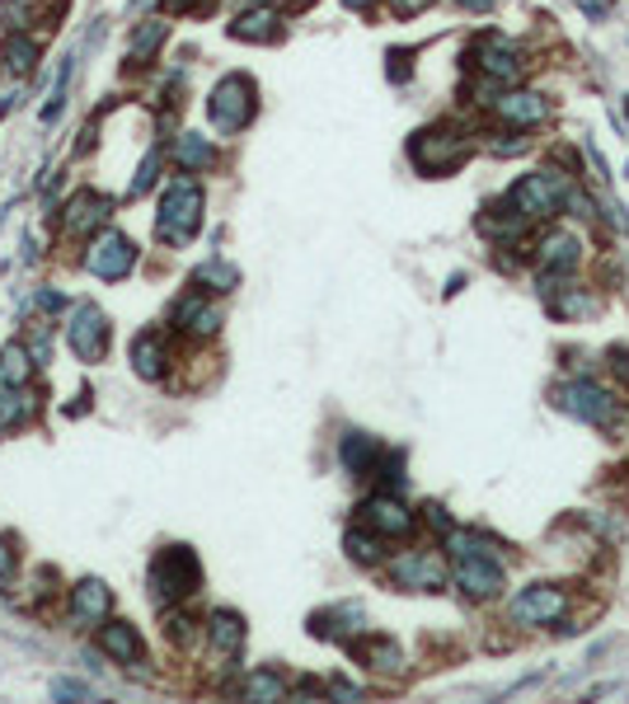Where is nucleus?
Listing matches in <instances>:
<instances>
[{
	"label": "nucleus",
	"mask_w": 629,
	"mask_h": 704,
	"mask_svg": "<svg viewBox=\"0 0 629 704\" xmlns=\"http://www.w3.org/2000/svg\"><path fill=\"white\" fill-rule=\"evenodd\" d=\"M390 583L414 592H437L447 583V559L437 550H408L400 559H390Z\"/></svg>",
	"instance_id": "9b49d317"
},
{
	"label": "nucleus",
	"mask_w": 629,
	"mask_h": 704,
	"mask_svg": "<svg viewBox=\"0 0 629 704\" xmlns=\"http://www.w3.org/2000/svg\"><path fill=\"white\" fill-rule=\"evenodd\" d=\"M99 648L108 657H118V663H141V639L128 620H108L99 630Z\"/></svg>",
	"instance_id": "393cba45"
},
{
	"label": "nucleus",
	"mask_w": 629,
	"mask_h": 704,
	"mask_svg": "<svg viewBox=\"0 0 629 704\" xmlns=\"http://www.w3.org/2000/svg\"><path fill=\"white\" fill-rule=\"evenodd\" d=\"M277 34H282L277 5H249L245 14H235V24H230V38H240V43H273Z\"/></svg>",
	"instance_id": "6ab92c4d"
},
{
	"label": "nucleus",
	"mask_w": 629,
	"mask_h": 704,
	"mask_svg": "<svg viewBox=\"0 0 629 704\" xmlns=\"http://www.w3.org/2000/svg\"><path fill=\"white\" fill-rule=\"evenodd\" d=\"M390 5V14H395V20H414V14H423L428 5H437V0H385Z\"/></svg>",
	"instance_id": "58836bf2"
},
{
	"label": "nucleus",
	"mask_w": 629,
	"mask_h": 704,
	"mask_svg": "<svg viewBox=\"0 0 629 704\" xmlns=\"http://www.w3.org/2000/svg\"><path fill=\"white\" fill-rule=\"evenodd\" d=\"M610 371H616V381L629 385V348H610Z\"/></svg>",
	"instance_id": "a19ab883"
},
{
	"label": "nucleus",
	"mask_w": 629,
	"mask_h": 704,
	"mask_svg": "<svg viewBox=\"0 0 629 704\" xmlns=\"http://www.w3.org/2000/svg\"><path fill=\"white\" fill-rule=\"evenodd\" d=\"M155 169H161V151H151V155H146V160H141V175H137V183L128 188V193H132V198H141V193H146V188L155 183Z\"/></svg>",
	"instance_id": "4c0bfd02"
},
{
	"label": "nucleus",
	"mask_w": 629,
	"mask_h": 704,
	"mask_svg": "<svg viewBox=\"0 0 629 704\" xmlns=\"http://www.w3.org/2000/svg\"><path fill=\"white\" fill-rule=\"evenodd\" d=\"M465 61H470V71H475L484 85H494V90L526 85V75H531V57H526V47H522V43H512L508 34H498V28H489V34H479L475 43H470Z\"/></svg>",
	"instance_id": "7ed1b4c3"
},
{
	"label": "nucleus",
	"mask_w": 629,
	"mask_h": 704,
	"mask_svg": "<svg viewBox=\"0 0 629 704\" xmlns=\"http://www.w3.org/2000/svg\"><path fill=\"white\" fill-rule=\"evenodd\" d=\"M541 291L549 301V315H559V320H578L592 310V291L578 287V282H569V277H541Z\"/></svg>",
	"instance_id": "f3484780"
},
{
	"label": "nucleus",
	"mask_w": 629,
	"mask_h": 704,
	"mask_svg": "<svg viewBox=\"0 0 629 704\" xmlns=\"http://www.w3.org/2000/svg\"><path fill=\"white\" fill-rule=\"evenodd\" d=\"M408 61H414V52H390V81H408V75H414V67H408Z\"/></svg>",
	"instance_id": "ea45409f"
},
{
	"label": "nucleus",
	"mask_w": 629,
	"mask_h": 704,
	"mask_svg": "<svg viewBox=\"0 0 629 704\" xmlns=\"http://www.w3.org/2000/svg\"><path fill=\"white\" fill-rule=\"evenodd\" d=\"M479 136H484L479 146L489 151V155H526L531 151V136L517 132V128H502V122H498L494 132H479Z\"/></svg>",
	"instance_id": "c85d7f7f"
},
{
	"label": "nucleus",
	"mask_w": 629,
	"mask_h": 704,
	"mask_svg": "<svg viewBox=\"0 0 629 704\" xmlns=\"http://www.w3.org/2000/svg\"><path fill=\"white\" fill-rule=\"evenodd\" d=\"M207 639H212V653L222 657V663H230V657H240V648H245V620L235 616V610H212Z\"/></svg>",
	"instance_id": "412c9836"
},
{
	"label": "nucleus",
	"mask_w": 629,
	"mask_h": 704,
	"mask_svg": "<svg viewBox=\"0 0 629 704\" xmlns=\"http://www.w3.org/2000/svg\"><path fill=\"white\" fill-rule=\"evenodd\" d=\"M175 324L183 329V334H216V324H222V306L216 301H202V291L183 296V301L175 306Z\"/></svg>",
	"instance_id": "aec40b11"
},
{
	"label": "nucleus",
	"mask_w": 629,
	"mask_h": 704,
	"mask_svg": "<svg viewBox=\"0 0 629 704\" xmlns=\"http://www.w3.org/2000/svg\"><path fill=\"white\" fill-rule=\"evenodd\" d=\"M0 583H14V563H10V550L0 545Z\"/></svg>",
	"instance_id": "c03bdc74"
},
{
	"label": "nucleus",
	"mask_w": 629,
	"mask_h": 704,
	"mask_svg": "<svg viewBox=\"0 0 629 704\" xmlns=\"http://www.w3.org/2000/svg\"><path fill=\"white\" fill-rule=\"evenodd\" d=\"M47 357H52V334L38 329V334H34V362H47Z\"/></svg>",
	"instance_id": "79ce46f5"
},
{
	"label": "nucleus",
	"mask_w": 629,
	"mask_h": 704,
	"mask_svg": "<svg viewBox=\"0 0 629 704\" xmlns=\"http://www.w3.org/2000/svg\"><path fill=\"white\" fill-rule=\"evenodd\" d=\"M24 418H28V399L20 395V385H0V432L20 428Z\"/></svg>",
	"instance_id": "473e14b6"
},
{
	"label": "nucleus",
	"mask_w": 629,
	"mask_h": 704,
	"mask_svg": "<svg viewBox=\"0 0 629 704\" xmlns=\"http://www.w3.org/2000/svg\"><path fill=\"white\" fill-rule=\"evenodd\" d=\"M165 5H169V10H188V5H193V0H165Z\"/></svg>",
	"instance_id": "49530a36"
},
{
	"label": "nucleus",
	"mask_w": 629,
	"mask_h": 704,
	"mask_svg": "<svg viewBox=\"0 0 629 704\" xmlns=\"http://www.w3.org/2000/svg\"><path fill=\"white\" fill-rule=\"evenodd\" d=\"M343 545H348V554H353L357 563H381V559H385V550H381L385 536H376V530L361 526V522H357V530H348V540H343Z\"/></svg>",
	"instance_id": "7c9ffc66"
},
{
	"label": "nucleus",
	"mask_w": 629,
	"mask_h": 704,
	"mask_svg": "<svg viewBox=\"0 0 629 704\" xmlns=\"http://www.w3.org/2000/svg\"><path fill=\"white\" fill-rule=\"evenodd\" d=\"M578 263H583V240H578L573 230L549 226L536 240V269H541V277H573Z\"/></svg>",
	"instance_id": "f8f14e48"
},
{
	"label": "nucleus",
	"mask_w": 629,
	"mask_h": 704,
	"mask_svg": "<svg viewBox=\"0 0 629 704\" xmlns=\"http://www.w3.org/2000/svg\"><path fill=\"white\" fill-rule=\"evenodd\" d=\"M198 282H202V287H212V291H230V287H240V273H235L230 263L212 259V263H202V269H198Z\"/></svg>",
	"instance_id": "72a5a7b5"
},
{
	"label": "nucleus",
	"mask_w": 629,
	"mask_h": 704,
	"mask_svg": "<svg viewBox=\"0 0 629 704\" xmlns=\"http://www.w3.org/2000/svg\"><path fill=\"white\" fill-rule=\"evenodd\" d=\"M254 81L249 75H226L222 85L212 90L207 99V114H212V128L216 132H240L249 128V118H254Z\"/></svg>",
	"instance_id": "1a4fd4ad"
},
{
	"label": "nucleus",
	"mask_w": 629,
	"mask_h": 704,
	"mask_svg": "<svg viewBox=\"0 0 629 704\" xmlns=\"http://www.w3.org/2000/svg\"><path fill=\"white\" fill-rule=\"evenodd\" d=\"M569 193H573V183L563 169H531V175H522L508 188V202L522 216H531V222H555L569 207Z\"/></svg>",
	"instance_id": "39448f33"
},
{
	"label": "nucleus",
	"mask_w": 629,
	"mask_h": 704,
	"mask_svg": "<svg viewBox=\"0 0 629 704\" xmlns=\"http://www.w3.org/2000/svg\"><path fill=\"white\" fill-rule=\"evenodd\" d=\"M569 616V592L555 587V583H536V587H522L508 606V620L512 624H526V630H541V624H559Z\"/></svg>",
	"instance_id": "9d476101"
},
{
	"label": "nucleus",
	"mask_w": 629,
	"mask_h": 704,
	"mask_svg": "<svg viewBox=\"0 0 629 704\" xmlns=\"http://www.w3.org/2000/svg\"><path fill=\"white\" fill-rule=\"evenodd\" d=\"M475 146H479L475 132L437 122V128H423V132L408 136V160H414V169H423V175L447 179L470 160V155H475Z\"/></svg>",
	"instance_id": "20e7f679"
},
{
	"label": "nucleus",
	"mask_w": 629,
	"mask_h": 704,
	"mask_svg": "<svg viewBox=\"0 0 629 704\" xmlns=\"http://www.w3.org/2000/svg\"><path fill=\"white\" fill-rule=\"evenodd\" d=\"M175 155H179V165L188 169V175H202L212 160H216V151H212V141L207 136H198V132H183L179 136V146H175Z\"/></svg>",
	"instance_id": "cd10ccee"
},
{
	"label": "nucleus",
	"mask_w": 629,
	"mask_h": 704,
	"mask_svg": "<svg viewBox=\"0 0 629 704\" xmlns=\"http://www.w3.org/2000/svg\"><path fill=\"white\" fill-rule=\"evenodd\" d=\"M235 691H240L245 700H282V695H287V681H282L277 671H249Z\"/></svg>",
	"instance_id": "c756f323"
},
{
	"label": "nucleus",
	"mask_w": 629,
	"mask_h": 704,
	"mask_svg": "<svg viewBox=\"0 0 629 704\" xmlns=\"http://www.w3.org/2000/svg\"><path fill=\"white\" fill-rule=\"evenodd\" d=\"M357 630H361L357 606H339V610H324V616L310 620V634H320V639H339V634H357Z\"/></svg>",
	"instance_id": "bb28decb"
},
{
	"label": "nucleus",
	"mask_w": 629,
	"mask_h": 704,
	"mask_svg": "<svg viewBox=\"0 0 629 704\" xmlns=\"http://www.w3.org/2000/svg\"><path fill=\"white\" fill-rule=\"evenodd\" d=\"M536 226L531 216H522L508 202V193H502L498 202H489V207L479 212V235H489L494 244H517V240H526V230Z\"/></svg>",
	"instance_id": "dca6fc26"
},
{
	"label": "nucleus",
	"mask_w": 629,
	"mask_h": 704,
	"mask_svg": "<svg viewBox=\"0 0 629 704\" xmlns=\"http://www.w3.org/2000/svg\"><path fill=\"white\" fill-rule=\"evenodd\" d=\"M132 263H137V244L128 240L122 230H104L99 240H90V254H85V269L94 277H128L132 273Z\"/></svg>",
	"instance_id": "4468645a"
},
{
	"label": "nucleus",
	"mask_w": 629,
	"mask_h": 704,
	"mask_svg": "<svg viewBox=\"0 0 629 704\" xmlns=\"http://www.w3.org/2000/svg\"><path fill=\"white\" fill-rule=\"evenodd\" d=\"M165 334H141L132 343V362H137V375L141 381H161L165 375Z\"/></svg>",
	"instance_id": "a878e982"
},
{
	"label": "nucleus",
	"mask_w": 629,
	"mask_h": 704,
	"mask_svg": "<svg viewBox=\"0 0 629 704\" xmlns=\"http://www.w3.org/2000/svg\"><path fill=\"white\" fill-rule=\"evenodd\" d=\"M465 14H494L498 10V0H455Z\"/></svg>",
	"instance_id": "37998d69"
},
{
	"label": "nucleus",
	"mask_w": 629,
	"mask_h": 704,
	"mask_svg": "<svg viewBox=\"0 0 629 704\" xmlns=\"http://www.w3.org/2000/svg\"><path fill=\"white\" fill-rule=\"evenodd\" d=\"M489 118L502 122V128H517V132H536L555 118V99L531 85H508V90H494L489 94Z\"/></svg>",
	"instance_id": "0eeeda50"
},
{
	"label": "nucleus",
	"mask_w": 629,
	"mask_h": 704,
	"mask_svg": "<svg viewBox=\"0 0 629 704\" xmlns=\"http://www.w3.org/2000/svg\"><path fill=\"white\" fill-rule=\"evenodd\" d=\"M447 554H451V577L455 587L465 592L470 601H494L502 592V559L484 545L479 536H470V530H447Z\"/></svg>",
	"instance_id": "f257e3e1"
},
{
	"label": "nucleus",
	"mask_w": 629,
	"mask_h": 704,
	"mask_svg": "<svg viewBox=\"0 0 629 704\" xmlns=\"http://www.w3.org/2000/svg\"><path fill=\"white\" fill-rule=\"evenodd\" d=\"M625 128H629V94H625Z\"/></svg>",
	"instance_id": "de8ad7c7"
},
{
	"label": "nucleus",
	"mask_w": 629,
	"mask_h": 704,
	"mask_svg": "<svg viewBox=\"0 0 629 704\" xmlns=\"http://www.w3.org/2000/svg\"><path fill=\"white\" fill-rule=\"evenodd\" d=\"M169 639H175V644L179 648H193V639H198V620L193 616H183V610H175V606H169Z\"/></svg>",
	"instance_id": "e433bc0d"
},
{
	"label": "nucleus",
	"mask_w": 629,
	"mask_h": 704,
	"mask_svg": "<svg viewBox=\"0 0 629 704\" xmlns=\"http://www.w3.org/2000/svg\"><path fill=\"white\" fill-rule=\"evenodd\" d=\"M198 583H202V563H198V554L188 550V545H169V550L155 554V563H151V592H155V601H161V606L188 601L198 592Z\"/></svg>",
	"instance_id": "423d86ee"
},
{
	"label": "nucleus",
	"mask_w": 629,
	"mask_h": 704,
	"mask_svg": "<svg viewBox=\"0 0 629 704\" xmlns=\"http://www.w3.org/2000/svg\"><path fill=\"white\" fill-rule=\"evenodd\" d=\"M357 522H361V526H371L376 536H385V540L414 536V526H418V522H414V512H408L390 489H385V493H371L367 503L357 508Z\"/></svg>",
	"instance_id": "ddd939ff"
},
{
	"label": "nucleus",
	"mask_w": 629,
	"mask_h": 704,
	"mask_svg": "<svg viewBox=\"0 0 629 704\" xmlns=\"http://www.w3.org/2000/svg\"><path fill=\"white\" fill-rule=\"evenodd\" d=\"M198 226H202V188L193 179H175L165 188L155 230H161V240H169V244H188L198 235Z\"/></svg>",
	"instance_id": "6e6552de"
},
{
	"label": "nucleus",
	"mask_w": 629,
	"mask_h": 704,
	"mask_svg": "<svg viewBox=\"0 0 629 704\" xmlns=\"http://www.w3.org/2000/svg\"><path fill=\"white\" fill-rule=\"evenodd\" d=\"M339 456H343V465H348L357 479H367V475H376V465H381L385 451L376 446V437H367V432H348V437H343V446H339Z\"/></svg>",
	"instance_id": "5701e85b"
},
{
	"label": "nucleus",
	"mask_w": 629,
	"mask_h": 704,
	"mask_svg": "<svg viewBox=\"0 0 629 704\" xmlns=\"http://www.w3.org/2000/svg\"><path fill=\"white\" fill-rule=\"evenodd\" d=\"M67 338L81 362H99V357L108 353V315L99 306H75V315L67 324Z\"/></svg>",
	"instance_id": "2eb2a0df"
},
{
	"label": "nucleus",
	"mask_w": 629,
	"mask_h": 704,
	"mask_svg": "<svg viewBox=\"0 0 629 704\" xmlns=\"http://www.w3.org/2000/svg\"><path fill=\"white\" fill-rule=\"evenodd\" d=\"M343 5H348V10H357V14H367V10H376V5H381V0H343Z\"/></svg>",
	"instance_id": "a18cd8bd"
},
{
	"label": "nucleus",
	"mask_w": 629,
	"mask_h": 704,
	"mask_svg": "<svg viewBox=\"0 0 629 704\" xmlns=\"http://www.w3.org/2000/svg\"><path fill=\"white\" fill-rule=\"evenodd\" d=\"M104 222H108V198H99V193H75L71 198V207H67V235L85 240V235L94 226H104Z\"/></svg>",
	"instance_id": "4be33fe9"
},
{
	"label": "nucleus",
	"mask_w": 629,
	"mask_h": 704,
	"mask_svg": "<svg viewBox=\"0 0 629 704\" xmlns=\"http://www.w3.org/2000/svg\"><path fill=\"white\" fill-rule=\"evenodd\" d=\"M165 34H169L165 20H146V28H137V38H132V57H137V61H146V57L155 52V47L165 43Z\"/></svg>",
	"instance_id": "c9c22d12"
},
{
	"label": "nucleus",
	"mask_w": 629,
	"mask_h": 704,
	"mask_svg": "<svg viewBox=\"0 0 629 704\" xmlns=\"http://www.w3.org/2000/svg\"><path fill=\"white\" fill-rule=\"evenodd\" d=\"M28 371H34V357L24 348H5L0 353V385H24Z\"/></svg>",
	"instance_id": "2f4dec72"
},
{
	"label": "nucleus",
	"mask_w": 629,
	"mask_h": 704,
	"mask_svg": "<svg viewBox=\"0 0 629 704\" xmlns=\"http://www.w3.org/2000/svg\"><path fill=\"white\" fill-rule=\"evenodd\" d=\"M555 409L588 422L596 432H620V422H625V399L616 390H606L602 381H592V375H573V381L555 385Z\"/></svg>",
	"instance_id": "f03ea898"
},
{
	"label": "nucleus",
	"mask_w": 629,
	"mask_h": 704,
	"mask_svg": "<svg viewBox=\"0 0 629 704\" xmlns=\"http://www.w3.org/2000/svg\"><path fill=\"white\" fill-rule=\"evenodd\" d=\"M353 653H357L367 667H376V671H400V667H404V653H400V644H395V639H385V634L353 639Z\"/></svg>",
	"instance_id": "b1692460"
},
{
	"label": "nucleus",
	"mask_w": 629,
	"mask_h": 704,
	"mask_svg": "<svg viewBox=\"0 0 629 704\" xmlns=\"http://www.w3.org/2000/svg\"><path fill=\"white\" fill-rule=\"evenodd\" d=\"M34 61H38V47L28 43V38H14L5 47V71L10 75H28V71H34Z\"/></svg>",
	"instance_id": "f704fd0d"
},
{
	"label": "nucleus",
	"mask_w": 629,
	"mask_h": 704,
	"mask_svg": "<svg viewBox=\"0 0 629 704\" xmlns=\"http://www.w3.org/2000/svg\"><path fill=\"white\" fill-rule=\"evenodd\" d=\"M108 610H114V592H108L99 577L75 583V592H71V620L75 624H99V620H108Z\"/></svg>",
	"instance_id": "a211bd4d"
}]
</instances>
